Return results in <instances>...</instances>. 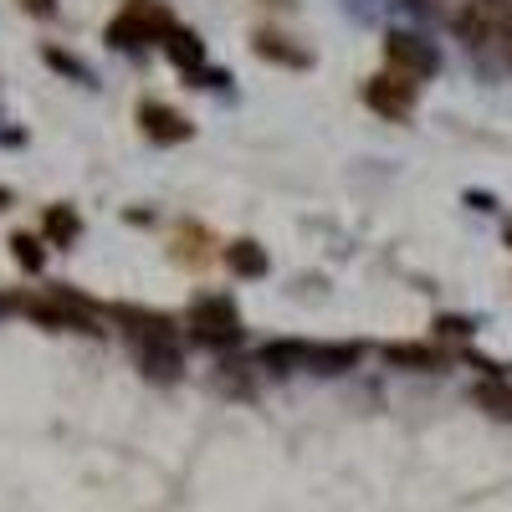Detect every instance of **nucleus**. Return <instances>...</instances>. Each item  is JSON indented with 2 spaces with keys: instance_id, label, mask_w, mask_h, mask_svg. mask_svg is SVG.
I'll return each instance as SVG.
<instances>
[{
  "instance_id": "1",
  "label": "nucleus",
  "mask_w": 512,
  "mask_h": 512,
  "mask_svg": "<svg viewBox=\"0 0 512 512\" xmlns=\"http://www.w3.org/2000/svg\"><path fill=\"white\" fill-rule=\"evenodd\" d=\"M169 31H175V16L164 11V0H128V6L108 21V47L139 52L149 41H164Z\"/></svg>"
},
{
  "instance_id": "22",
  "label": "nucleus",
  "mask_w": 512,
  "mask_h": 512,
  "mask_svg": "<svg viewBox=\"0 0 512 512\" xmlns=\"http://www.w3.org/2000/svg\"><path fill=\"white\" fill-rule=\"evenodd\" d=\"M507 57H512V31H507Z\"/></svg>"
},
{
  "instance_id": "9",
  "label": "nucleus",
  "mask_w": 512,
  "mask_h": 512,
  "mask_svg": "<svg viewBox=\"0 0 512 512\" xmlns=\"http://www.w3.org/2000/svg\"><path fill=\"white\" fill-rule=\"evenodd\" d=\"M359 344H313L308 349V369H318V374H344V369H354L359 364Z\"/></svg>"
},
{
  "instance_id": "17",
  "label": "nucleus",
  "mask_w": 512,
  "mask_h": 512,
  "mask_svg": "<svg viewBox=\"0 0 512 512\" xmlns=\"http://www.w3.org/2000/svg\"><path fill=\"white\" fill-rule=\"evenodd\" d=\"M41 62H47L52 72H67L72 82H93V72L82 67V62H77L72 52H62V47H41Z\"/></svg>"
},
{
  "instance_id": "12",
  "label": "nucleus",
  "mask_w": 512,
  "mask_h": 512,
  "mask_svg": "<svg viewBox=\"0 0 512 512\" xmlns=\"http://www.w3.org/2000/svg\"><path fill=\"white\" fill-rule=\"evenodd\" d=\"M41 226H47V236H52L57 246H72V241L82 236V216H77L72 205H52V210H47V221H41Z\"/></svg>"
},
{
  "instance_id": "21",
  "label": "nucleus",
  "mask_w": 512,
  "mask_h": 512,
  "mask_svg": "<svg viewBox=\"0 0 512 512\" xmlns=\"http://www.w3.org/2000/svg\"><path fill=\"white\" fill-rule=\"evenodd\" d=\"M6 205H11V190H6V185H0V210H6Z\"/></svg>"
},
{
  "instance_id": "2",
  "label": "nucleus",
  "mask_w": 512,
  "mask_h": 512,
  "mask_svg": "<svg viewBox=\"0 0 512 512\" xmlns=\"http://www.w3.org/2000/svg\"><path fill=\"white\" fill-rule=\"evenodd\" d=\"M190 338L195 344H210V349H226L241 338V313L231 297H200L190 308Z\"/></svg>"
},
{
  "instance_id": "3",
  "label": "nucleus",
  "mask_w": 512,
  "mask_h": 512,
  "mask_svg": "<svg viewBox=\"0 0 512 512\" xmlns=\"http://www.w3.org/2000/svg\"><path fill=\"white\" fill-rule=\"evenodd\" d=\"M384 62H390V72H400L410 82L441 72V52L425 36H415V31H390L384 36Z\"/></svg>"
},
{
  "instance_id": "18",
  "label": "nucleus",
  "mask_w": 512,
  "mask_h": 512,
  "mask_svg": "<svg viewBox=\"0 0 512 512\" xmlns=\"http://www.w3.org/2000/svg\"><path fill=\"white\" fill-rule=\"evenodd\" d=\"M31 16H57V0H21Z\"/></svg>"
},
{
  "instance_id": "15",
  "label": "nucleus",
  "mask_w": 512,
  "mask_h": 512,
  "mask_svg": "<svg viewBox=\"0 0 512 512\" xmlns=\"http://www.w3.org/2000/svg\"><path fill=\"white\" fill-rule=\"evenodd\" d=\"M11 256H16L21 272H41V267H47V251H41V241L31 231H16L11 236Z\"/></svg>"
},
{
  "instance_id": "14",
  "label": "nucleus",
  "mask_w": 512,
  "mask_h": 512,
  "mask_svg": "<svg viewBox=\"0 0 512 512\" xmlns=\"http://www.w3.org/2000/svg\"><path fill=\"white\" fill-rule=\"evenodd\" d=\"M384 359L400 364V369H436L441 364V354L431 344H390V349H384Z\"/></svg>"
},
{
  "instance_id": "16",
  "label": "nucleus",
  "mask_w": 512,
  "mask_h": 512,
  "mask_svg": "<svg viewBox=\"0 0 512 512\" xmlns=\"http://www.w3.org/2000/svg\"><path fill=\"white\" fill-rule=\"evenodd\" d=\"M205 246H210V241H205V231H200V226L180 231V241H175V262H190V267L210 262V251H205Z\"/></svg>"
},
{
  "instance_id": "23",
  "label": "nucleus",
  "mask_w": 512,
  "mask_h": 512,
  "mask_svg": "<svg viewBox=\"0 0 512 512\" xmlns=\"http://www.w3.org/2000/svg\"><path fill=\"white\" fill-rule=\"evenodd\" d=\"M502 241H507V246H512V226H507V236H502Z\"/></svg>"
},
{
  "instance_id": "13",
  "label": "nucleus",
  "mask_w": 512,
  "mask_h": 512,
  "mask_svg": "<svg viewBox=\"0 0 512 512\" xmlns=\"http://www.w3.org/2000/svg\"><path fill=\"white\" fill-rule=\"evenodd\" d=\"M477 405H482L487 415H497V420H512V384H502L497 374L482 379V384H477Z\"/></svg>"
},
{
  "instance_id": "4",
  "label": "nucleus",
  "mask_w": 512,
  "mask_h": 512,
  "mask_svg": "<svg viewBox=\"0 0 512 512\" xmlns=\"http://www.w3.org/2000/svg\"><path fill=\"white\" fill-rule=\"evenodd\" d=\"M364 103H369L374 113H384V118H395V123H400V118L415 113V82L400 77V72H379V77H369Z\"/></svg>"
},
{
  "instance_id": "20",
  "label": "nucleus",
  "mask_w": 512,
  "mask_h": 512,
  "mask_svg": "<svg viewBox=\"0 0 512 512\" xmlns=\"http://www.w3.org/2000/svg\"><path fill=\"white\" fill-rule=\"evenodd\" d=\"M466 205H477V210H492V195H482V190H466Z\"/></svg>"
},
{
  "instance_id": "7",
  "label": "nucleus",
  "mask_w": 512,
  "mask_h": 512,
  "mask_svg": "<svg viewBox=\"0 0 512 512\" xmlns=\"http://www.w3.org/2000/svg\"><path fill=\"white\" fill-rule=\"evenodd\" d=\"M134 359L154 379H175L180 374V338H154V344H134Z\"/></svg>"
},
{
  "instance_id": "10",
  "label": "nucleus",
  "mask_w": 512,
  "mask_h": 512,
  "mask_svg": "<svg viewBox=\"0 0 512 512\" xmlns=\"http://www.w3.org/2000/svg\"><path fill=\"white\" fill-rule=\"evenodd\" d=\"M226 267L236 272V277H267V246H256V241H231L226 246Z\"/></svg>"
},
{
  "instance_id": "6",
  "label": "nucleus",
  "mask_w": 512,
  "mask_h": 512,
  "mask_svg": "<svg viewBox=\"0 0 512 512\" xmlns=\"http://www.w3.org/2000/svg\"><path fill=\"white\" fill-rule=\"evenodd\" d=\"M164 52H169V62H175L180 72H190V77H205L210 67H205V41L195 36V31H185V26H175L164 36Z\"/></svg>"
},
{
  "instance_id": "5",
  "label": "nucleus",
  "mask_w": 512,
  "mask_h": 512,
  "mask_svg": "<svg viewBox=\"0 0 512 512\" xmlns=\"http://www.w3.org/2000/svg\"><path fill=\"white\" fill-rule=\"evenodd\" d=\"M139 128H144V139H154V144H185L190 134H195V128H190V118L185 113H175V108H169V103H139Z\"/></svg>"
},
{
  "instance_id": "8",
  "label": "nucleus",
  "mask_w": 512,
  "mask_h": 512,
  "mask_svg": "<svg viewBox=\"0 0 512 512\" xmlns=\"http://www.w3.org/2000/svg\"><path fill=\"white\" fill-rule=\"evenodd\" d=\"M251 52L262 57V62H282V67H313V52L292 47V41L277 36V31H256V36H251Z\"/></svg>"
},
{
  "instance_id": "11",
  "label": "nucleus",
  "mask_w": 512,
  "mask_h": 512,
  "mask_svg": "<svg viewBox=\"0 0 512 512\" xmlns=\"http://www.w3.org/2000/svg\"><path fill=\"white\" fill-rule=\"evenodd\" d=\"M308 349H313V344H292V338H282V344H267V349H262V369H277V374L308 369Z\"/></svg>"
},
{
  "instance_id": "19",
  "label": "nucleus",
  "mask_w": 512,
  "mask_h": 512,
  "mask_svg": "<svg viewBox=\"0 0 512 512\" xmlns=\"http://www.w3.org/2000/svg\"><path fill=\"white\" fill-rule=\"evenodd\" d=\"M441 333L461 338V333H472V323H466V318H441Z\"/></svg>"
},
{
  "instance_id": "24",
  "label": "nucleus",
  "mask_w": 512,
  "mask_h": 512,
  "mask_svg": "<svg viewBox=\"0 0 512 512\" xmlns=\"http://www.w3.org/2000/svg\"><path fill=\"white\" fill-rule=\"evenodd\" d=\"M0 308H6V303H0Z\"/></svg>"
}]
</instances>
